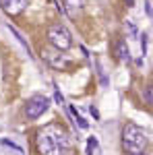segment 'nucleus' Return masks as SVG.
Listing matches in <instances>:
<instances>
[{
	"mask_svg": "<svg viewBox=\"0 0 153 155\" xmlns=\"http://www.w3.org/2000/svg\"><path fill=\"white\" fill-rule=\"evenodd\" d=\"M39 56H42V60L46 62L48 66H52V68H58V71H62V68H66V58H64V54H60L56 48H52V46H46V48H42V52H39Z\"/></svg>",
	"mask_w": 153,
	"mask_h": 155,
	"instance_id": "obj_5",
	"label": "nucleus"
},
{
	"mask_svg": "<svg viewBox=\"0 0 153 155\" xmlns=\"http://www.w3.org/2000/svg\"><path fill=\"white\" fill-rule=\"evenodd\" d=\"M97 151H99V147H97V139L91 137V139L87 141V153H89V155H97Z\"/></svg>",
	"mask_w": 153,
	"mask_h": 155,
	"instance_id": "obj_9",
	"label": "nucleus"
},
{
	"mask_svg": "<svg viewBox=\"0 0 153 155\" xmlns=\"http://www.w3.org/2000/svg\"><path fill=\"white\" fill-rule=\"evenodd\" d=\"M91 114H93V118H99V114H97V110L93 106H91Z\"/></svg>",
	"mask_w": 153,
	"mask_h": 155,
	"instance_id": "obj_11",
	"label": "nucleus"
},
{
	"mask_svg": "<svg viewBox=\"0 0 153 155\" xmlns=\"http://www.w3.org/2000/svg\"><path fill=\"white\" fill-rule=\"evenodd\" d=\"M114 54H116V58L120 62H128L130 60V50H128L124 39H116L114 41Z\"/></svg>",
	"mask_w": 153,
	"mask_h": 155,
	"instance_id": "obj_7",
	"label": "nucleus"
},
{
	"mask_svg": "<svg viewBox=\"0 0 153 155\" xmlns=\"http://www.w3.org/2000/svg\"><path fill=\"white\" fill-rule=\"evenodd\" d=\"M0 6H2V11L6 12V15L17 17V15H21L25 11L27 0H0Z\"/></svg>",
	"mask_w": 153,
	"mask_h": 155,
	"instance_id": "obj_6",
	"label": "nucleus"
},
{
	"mask_svg": "<svg viewBox=\"0 0 153 155\" xmlns=\"http://www.w3.org/2000/svg\"><path fill=\"white\" fill-rule=\"evenodd\" d=\"M48 107H50V99H48L46 95H33L29 101H27V106H25V116L31 118V120H35L46 112Z\"/></svg>",
	"mask_w": 153,
	"mask_h": 155,
	"instance_id": "obj_4",
	"label": "nucleus"
},
{
	"mask_svg": "<svg viewBox=\"0 0 153 155\" xmlns=\"http://www.w3.org/2000/svg\"><path fill=\"white\" fill-rule=\"evenodd\" d=\"M139 155H145V153H139Z\"/></svg>",
	"mask_w": 153,
	"mask_h": 155,
	"instance_id": "obj_14",
	"label": "nucleus"
},
{
	"mask_svg": "<svg viewBox=\"0 0 153 155\" xmlns=\"http://www.w3.org/2000/svg\"><path fill=\"white\" fill-rule=\"evenodd\" d=\"M81 6H83V0H64V11L68 17H77Z\"/></svg>",
	"mask_w": 153,
	"mask_h": 155,
	"instance_id": "obj_8",
	"label": "nucleus"
},
{
	"mask_svg": "<svg viewBox=\"0 0 153 155\" xmlns=\"http://www.w3.org/2000/svg\"><path fill=\"white\" fill-rule=\"evenodd\" d=\"M35 145L39 155H60L68 147V132L56 124H50L37 132Z\"/></svg>",
	"mask_w": 153,
	"mask_h": 155,
	"instance_id": "obj_1",
	"label": "nucleus"
},
{
	"mask_svg": "<svg viewBox=\"0 0 153 155\" xmlns=\"http://www.w3.org/2000/svg\"><path fill=\"white\" fill-rule=\"evenodd\" d=\"M122 147L124 151L130 155H139L145 151L147 147V134L143 132V128H139L137 124L128 122L124 128H122Z\"/></svg>",
	"mask_w": 153,
	"mask_h": 155,
	"instance_id": "obj_2",
	"label": "nucleus"
},
{
	"mask_svg": "<svg viewBox=\"0 0 153 155\" xmlns=\"http://www.w3.org/2000/svg\"><path fill=\"white\" fill-rule=\"evenodd\" d=\"M145 97H147V101H149V106L153 107V83L147 87V91H145Z\"/></svg>",
	"mask_w": 153,
	"mask_h": 155,
	"instance_id": "obj_10",
	"label": "nucleus"
},
{
	"mask_svg": "<svg viewBox=\"0 0 153 155\" xmlns=\"http://www.w3.org/2000/svg\"><path fill=\"white\" fill-rule=\"evenodd\" d=\"M126 2H128V4H132V0H126Z\"/></svg>",
	"mask_w": 153,
	"mask_h": 155,
	"instance_id": "obj_13",
	"label": "nucleus"
},
{
	"mask_svg": "<svg viewBox=\"0 0 153 155\" xmlns=\"http://www.w3.org/2000/svg\"><path fill=\"white\" fill-rule=\"evenodd\" d=\"M60 155H72V153H71V151H62Z\"/></svg>",
	"mask_w": 153,
	"mask_h": 155,
	"instance_id": "obj_12",
	"label": "nucleus"
},
{
	"mask_svg": "<svg viewBox=\"0 0 153 155\" xmlns=\"http://www.w3.org/2000/svg\"><path fill=\"white\" fill-rule=\"evenodd\" d=\"M48 41H50L52 48H56L58 52H66L72 46V35L66 25L56 23V25L48 27Z\"/></svg>",
	"mask_w": 153,
	"mask_h": 155,
	"instance_id": "obj_3",
	"label": "nucleus"
}]
</instances>
